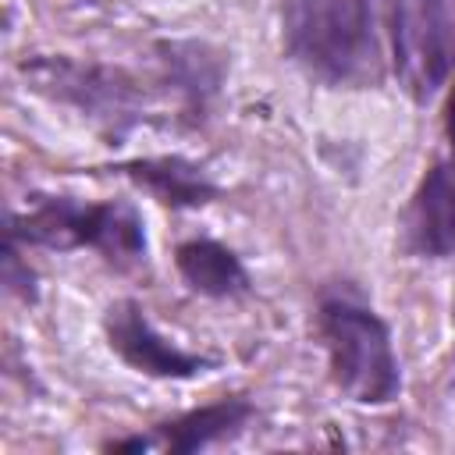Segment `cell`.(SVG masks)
Here are the masks:
<instances>
[{
  "label": "cell",
  "mask_w": 455,
  "mask_h": 455,
  "mask_svg": "<svg viewBox=\"0 0 455 455\" xmlns=\"http://www.w3.org/2000/svg\"><path fill=\"white\" fill-rule=\"evenodd\" d=\"M4 238L28 249L46 252H75L92 249L110 267L128 270L146 263L149 238L142 213L124 199L85 203L78 196H28L25 210H11L4 220Z\"/></svg>",
  "instance_id": "obj_2"
},
{
  "label": "cell",
  "mask_w": 455,
  "mask_h": 455,
  "mask_svg": "<svg viewBox=\"0 0 455 455\" xmlns=\"http://www.w3.org/2000/svg\"><path fill=\"white\" fill-rule=\"evenodd\" d=\"M391 71L412 103H430L455 64V32L444 0H387Z\"/></svg>",
  "instance_id": "obj_5"
},
{
  "label": "cell",
  "mask_w": 455,
  "mask_h": 455,
  "mask_svg": "<svg viewBox=\"0 0 455 455\" xmlns=\"http://www.w3.org/2000/svg\"><path fill=\"white\" fill-rule=\"evenodd\" d=\"M313 327L327 355L331 384L355 405H391L402 395V366L391 323L352 288H323Z\"/></svg>",
  "instance_id": "obj_3"
},
{
  "label": "cell",
  "mask_w": 455,
  "mask_h": 455,
  "mask_svg": "<svg viewBox=\"0 0 455 455\" xmlns=\"http://www.w3.org/2000/svg\"><path fill=\"white\" fill-rule=\"evenodd\" d=\"M107 174L128 178L135 188L153 196L156 203L171 210H199L210 206L220 196V185L210 178V171L188 156H135V160H117L110 167H100Z\"/></svg>",
  "instance_id": "obj_9"
},
{
  "label": "cell",
  "mask_w": 455,
  "mask_h": 455,
  "mask_svg": "<svg viewBox=\"0 0 455 455\" xmlns=\"http://www.w3.org/2000/svg\"><path fill=\"white\" fill-rule=\"evenodd\" d=\"M174 270L188 291L203 299H242L252 291L249 267L242 256L217 238H185L174 249Z\"/></svg>",
  "instance_id": "obj_10"
},
{
  "label": "cell",
  "mask_w": 455,
  "mask_h": 455,
  "mask_svg": "<svg viewBox=\"0 0 455 455\" xmlns=\"http://www.w3.org/2000/svg\"><path fill=\"white\" fill-rule=\"evenodd\" d=\"M18 71L25 75L28 89L75 107L78 114H85L89 121H96L100 128H107L110 135H124L135 124H149L156 121V103L153 92L146 89L142 78H135L124 68H110V64H89V60H75V57H28L18 64Z\"/></svg>",
  "instance_id": "obj_4"
},
{
  "label": "cell",
  "mask_w": 455,
  "mask_h": 455,
  "mask_svg": "<svg viewBox=\"0 0 455 455\" xmlns=\"http://www.w3.org/2000/svg\"><path fill=\"white\" fill-rule=\"evenodd\" d=\"M252 419H256V402L245 398V395H228V398H217L210 405L188 409V412H181L174 419L153 423L146 434L107 441L103 451H128V455H142V451L196 455V451H210V448H217L224 441H235Z\"/></svg>",
  "instance_id": "obj_7"
},
{
  "label": "cell",
  "mask_w": 455,
  "mask_h": 455,
  "mask_svg": "<svg viewBox=\"0 0 455 455\" xmlns=\"http://www.w3.org/2000/svg\"><path fill=\"white\" fill-rule=\"evenodd\" d=\"M21 245L7 242L4 238V249H0V263H4V288L25 302H36L39 299V281H36V270L28 267V259H21Z\"/></svg>",
  "instance_id": "obj_11"
},
{
  "label": "cell",
  "mask_w": 455,
  "mask_h": 455,
  "mask_svg": "<svg viewBox=\"0 0 455 455\" xmlns=\"http://www.w3.org/2000/svg\"><path fill=\"white\" fill-rule=\"evenodd\" d=\"M284 57L320 85L366 89L384 75L373 0H281Z\"/></svg>",
  "instance_id": "obj_1"
},
{
  "label": "cell",
  "mask_w": 455,
  "mask_h": 455,
  "mask_svg": "<svg viewBox=\"0 0 455 455\" xmlns=\"http://www.w3.org/2000/svg\"><path fill=\"white\" fill-rule=\"evenodd\" d=\"M402 249L416 259H455V149L416 181L402 213Z\"/></svg>",
  "instance_id": "obj_8"
},
{
  "label": "cell",
  "mask_w": 455,
  "mask_h": 455,
  "mask_svg": "<svg viewBox=\"0 0 455 455\" xmlns=\"http://www.w3.org/2000/svg\"><path fill=\"white\" fill-rule=\"evenodd\" d=\"M103 338H107L110 352L128 370L153 377V380H196L220 366V359L188 352L178 341H171L167 334H160L139 299H114L107 306Z\"/></svg>",
  "instance_id": "obj_6"
},
{
  "label": "cell",
  "mask_w": 455,
  "mask_h": 455,
  "mask_svg": "<svg viewBox=\"0 0 455 455\" xmlns=\"http://www.w3.org/2000/svg\"><path fill=\"white\" fill-rule=\"evenodd\" d=\"M444 135H448V146L455 149V82H451V92H448V107H444Z\"/></svg>",
  "instance_id": "obj_12"
}]
</instances>
